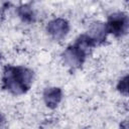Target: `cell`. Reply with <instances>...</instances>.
Segmentation results:
<instances>
[{
  "label": "cell",
  "mask_w": 129,
  "mask_h": 129,
  "mask_svg": "<svg viewBox=\"0 0 129 129\" xmlns=\"http://www.w3.org/2000/svg\"><path fill=\"white\" fill-rule=\"evenodd\" d=\"M108 34L111 33L116 37H122L128 30V16L124 12H115L109 15L105 23Z\"/></svg>",
  "instance_id": "obj_3"
},
{
  "label": "cell",
  "mask_w": 129,
  "mask_h": 129,
  "mask_svg": "<svg viewBox=\"0 0 129 129\" xmlns=\"http://www.w3.org/2000/svg\"><path fill=\"white\" fill-rule=\"evenodd\" d=\"M9 5L7 3H0V24L4 18V11L6 10V6Z\"/></svg>",
  "instance_id": "obj_9"
},
{
  "label": "cell",
  "mask_w": 129,
  "mask_h": 129,
  "mask_svg": "<svg viewBox=\"0 0 129 129\" xmlns=\"http://www.w3.org/2000/svg\"><path fill=\"white\" fill-rule=\"evenodd\" d=\"M117 90L121 95L125 97L128 95V75H125L119 80L117 84Z\"/></svg>",
  "instance_id": "obj_8"
},
{
  "label": "cell",
  "mask_w": 129,
  "mask_h": 129,
  "mask_svg": "<svg viewBox=\"0 0 129 129\" xmlns=\"http://www.w3.org/2000/svg\"><path fill=\"white\" fill-rule=\"evenodd\" d=\"M17 15L18 17L23 21V22H26V23H31V22H34L35 21V13L33 11V9L27 5V4H23V5H20L17 10Z\"/></svg>",
  "instance_id": "obj_7"
},
{
  "label": "cell",
  "mask_w": 129,
  "mask_h": 129,
  "mask_svg": "<svg viewBox=\"0 0 129 129\" xmlns=\"http://www.w3.org/2000/svg\"><path fill=\"white\" fill-rule=\"evenodd\" d=\"M33 77V72L26 67L7 64L3 69L1 87L4 91L14 96L23 95L31 88Z\"/></svg>",
  "instance_id": "obj_1"
},
{
  "label": "cell",
  "mask_w": 129,
  "mask_h": 129,
  "mask_svg": "<svg viewBox=\"0 0 129 129\" xmlns=\"http://www.w3.org/2000/svg\"><path fill=\"white\" fill-rule=\"evenodd\" d=\"M70 23L67 19L57 17L50 20L46 25L47 33L55 40H60L64 38L70 31Z\"/></svg>",
  "instance_id": "obj_4"
},
{
  "label": "cell",
  "mask_w": 129,
  "mask_h": 129,
  "mask_svg": "<svg viewBox=\"0 0 129 129\" xmlns=\"http://www.w3.org/2000/svg\"><path fill=\"white\" fill-rule=\"evenodd\" d=\"M87 34L95 42L96 45H99V44H102L103 42H105L107 35H108V32H107V28H106L105 23L95 22L91 26V28Z\"/></svg>",
  "instance_id": "obj_6"
},
{
  "label": "cell",
  "mask_w": 129,
  "mask_h": 129,
  "mask_svg": "<svg viewBox=\"0 0 129 129\" xmlns=\"http://www.w3.org/2000/svg\"><path fill=\"white\" fill-rule=\"evenodd\" d=\"M42 97L46 107L49 109H54L58 106L62 99V91L58 87H49L44 89Z\"/></svg>",
  "instance_id": "obj_5"
},
{
  "label": "cell",
  "mask_w": 129,
  "mask_h": 129,
  "mask_svg": "<svg viewBox=\"0 0 129 129\" xmlns=\"http://www.w3.org/2000/svg\"><path fill=\"white\" fill-rule=\"evenodd\" d=\"M3 121H4V118H3V115H2V113L0 112V126H1V124L3 123Z\"/></svg>",
  "instance_id": "obj_10"
},
{
  "label": "cell",
  "mask_w": 129,
  "mask_h": 129,
  "mask_svg": "<svg viewBox=\"0 0 129 129\" xmlns=\"http://www.w3.org/2000/svg\"><path fill=\"white\" fill-rule=\"evenodd\" d=\"M95 46V42L87 33L79 35L75 42L70 44L62 51L61 58L63 63L72 70L81 68L84 64L91 49Z\"/></svg>",
  "instance_id": "obj_2"
},
{
  "label": "cell",
  "mask_w": 129,
  "mask_h": 129,
  "mask_svg": "<svg viewBox=\"0 0 129 129\" xmlns=\"http://www.w3.org/2000/svg\"><path fill=\"white\" fill-rule=\"evenodd\" d=\"M0 60H1V54H0Z\"/></svg>",
  "instance_id": "obj_11"
}]
</instances>
